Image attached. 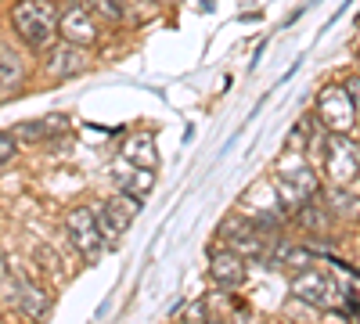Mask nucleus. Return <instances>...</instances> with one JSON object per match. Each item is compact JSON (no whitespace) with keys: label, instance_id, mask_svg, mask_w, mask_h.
<instances>
[{"label":"nucleus","instance_id":"obj_18","mask_svg":"<svg viewBox=\"0 0 360 324\" xmlns=\"http://www.w3.org/2000/svg\"><path fill=\"white\" fill-rule=\"evenodd\" d=\"M328 209H332L335 220H360V198H353L349 191L335 184V191L328 195Z\"/></svg>","mask_w":360,"mask_h":324},{"label":"nucleus","instance_id":"obj_10","mask_svg":"<svg viewBox=\"0 0 360 324\" xmlns=\"http://www.w3.org/2000/svg\"><path fill=\"white\" fill-rule=\"evenodd\" d=\"M266 234H270V231H263V227H259L256 220H249L245 213H234V216H227V220L220 223V242H224L227 249H234V252H242L245 259L266 252Z\"/></svg>","mask_w":360,"mask_h":324},{"label":"nucleus","instance_id":"obj_1","mask_svg":"<svg viewBox=\"0 0 360 324\" xmlns=\"http://www.w3.org/2000/svg\"><path fill=\"white\" fill-rule=\"evenodd\" d=\"M11 33L29 51H47L58 40V4L54 0H18L11 4Z\"/></svg>","mask_w":360,"mask_h":324},{"label":"nucleus","instance_id":"obj_17","mask_svg":"<svg viewBox=\"0 0 360 324\" xmlns=\"http://www.w3.org/2000/svg\"><path fill=\"white\" fill-rule=\"evenodd\" d=\"M295 216H299V223H303L307 231H328V227H332V209H328V205L314 195V198H307L303 205H299V209H295Z\"/></svg>","mask_w":360,"mask_h":324},{"label":"nucleus","instance_id":"obj_5","mask_svg":"<svg viewBox=\"0 0 360 324\" xmlns=\"http://www.w3.org/2000/svg\"><path fill=\"white\" fill-rule=\"evenodd\" d=\"M288 292H292V299L295 303H303V306H314V310H332L339 303L342 292L335 288L332 274H324L317 267H303V271H295L292 281H288Z\"/></svg>","mask_w":360,"mask_h":324},{"label":"nucleus","instance_id":"obj_16","mask_svg":"<svg viewBox=\"0 0 360 324\" xmlns=\"http://www.w3.org/2000/svg\"><path fill=\"white\" fill-rule=\"evenodd\" d=\"M123 159L134 162V166H148V169H155L159 166V152H155V141L148 137V134H137L123 144Z\"/></svg>","mask_w":360,"mask_h":324},{"label":"nucleus","instance_id":"obj_14","mask_svg":"<svg viewBox=\"0 0 360 324\" xmlns=\"http://www.w3.org/2000/svg\"><path fill=\"white\" fill-rule=\"evenodd\" d=\"M11 299H15V310L29 320H37L51 310V292L40 288L37 281H29V278H15V292H11Z\"/></svg>","mask_w":360,"mask_h":324},{"label":"nucleus","instance_id":"obj_13","mask_svg":"<svg viewBox=\"0 0 360 324\" xmlns=\"http://www.w3.org/2000/svg\"><path fill=\"white\" fill-rule=\"evenodd\" d=\"M112 181H115V191H127L134 198H148L155 191V169L148 166H134V162H119V169H112Z\"/></svg>","mask_w":360,"mask_h":324},{"label":"nucleus","instance_id":"obj_6","mask_svg":"<svg viewBox=\"0 0 360 324\" xmlns=\"http://www.w3.org/2000/svg\"><path fill=\"white\" fill-rule=\"evenodd\" d=\"M238 205H242V213H245L249 220H256L263 231H278V227L285 223V216H288V209H285V202H281L274 181L252 184V188L242 195V202H238Z\"/></svg>","mask_w":360,"mask_h":324},{"label":"nucleus","instance_id":"obj_2","mask_svg":"<svg viewBox=\"0 0 360 324\" xmlns=\"http://www.w3.org/2000/svg\"><path fill=\"white\" fill-rule=\"evenodd\" d=\"M274 188H278V195H281V202H285L288 213H295L307 198L321 195L317 173L310 169V162H307L303 155H299V148H292V152L281 159V169H278V176H274Z\"/></svg>","mask_w":360,"mask_h":324},{"label":"nucleus","instance_id":"obj_7","mask_svg":"<svg viewBox=\"0 0 360 324\" xmlns=\"http://www.w3.org/2000/svg\"><path fill=\"white\" fill-rule=\"evenodd\" d=\"M65 234H69L72 249L86 263H94L105 252V238H101L98 220H94V205H72V209L65 213Z\"/></svg>","mask_w":360,"mask_h":324},{"label":"nucleus","instance_id":"obj_24","mask_svg":"<svg viewBox=\"0 0 360 324\" xmlns=\"http://www.w3.org/2000/svg\"><path fill=\"white\" fill-rule=\"evenodd\" d=\"M346 91H349V98H353V105H356V112H360V76H349V79H346Z\"/></svg>","mask_w":360,"mask_h":324},{"label":"nucleus","instance_id":"obj_21","mask_svg":"<svg viewBox=\"0 0 360 324\" xmlns=\"http://www.w3.org/2000/svg\"><path fill=\"white\" fill-rule=\"evenodd\" d=\"M11 134H15V141H29V144H40V141H47L44 119H37V123H22V127H15Z\"/></svg>","mask_w":360,"mask_h":324},{"label":"nucleus","instance_id":"obj_12","mask_svg":"<svg viewBox=\"0 0 360 324\" xmlns=\"http://www.w3.org/2000/svg\"><path fill=\"white\" fill-rule=\"evenodd\" d=\"M209 278H213V285L224 288V292H238L249 278L245 256L234 252V249H217L213 256H209Z\"/></svg>","mask_w":360,"mask_h":324},{"label":"nucleus","instance_id":"obj_19","mask_svg":"<svg viewBox=\"0 0 360 324\" xmlns=\"http://www.w3.org/2000/svg\"><path fill=\"white\" fill-rule=\"evenodd\" d=\"M83 4L94 11L98 22H108V25H119L127 18V4H123V0H83Z\"/></svg>","mask_w":360,"mask_h":324},{"label":"nucleus","instance_id":"obj_9","mask_svg":"<svg viewBox=\"0 0 360 324\" xmlns=\"http://www.w3.org/2000/svg\"><path fill=\"white\" fill-rule=\"evenodd\" d=\"M58 37L79 47H94L101 40V25L83 0H65L62 11H58Z\"/></svg>","mask_w":360,"mask_h":324},{"label":"nucleus","instance_id":"obj_25","mask_svg":"<svg viewBox=\"0 0 360 324\" xmlns=\"http://www.w3.org/2000/svg\"><path fill=\"white\" fill-rule=\"evenodd\" d=\"M166 4H169V0H166Z\"/></svg>","mask_w":360,"mask_h":324},{"label":"nucleus","instance_id":"obj_23","mask_svg":"<svg viewBox=\"0 0 360 324\" xmlns=\"http://www.w3.org/2000/svg\"><path fill=\"white\" fill-rule=\"evenodd\" d=\"M180 320H209V306L202 299H195V303H188L184 313H180Z\"/></svg>","mask_w":360,"mask_h":324},{"label":"nucleus","instance_id":"obj_22","mask_svg":"<svg viewBox=\"0 0 360 324\" xmlns=\"http://www.w3.org/2000/svg\"><path fill=\"white\" fill-rule=\"evenodd\" d=\"M15 155H18V141H15V134L0 130V166H8Z\"/></svg>","mask_w":360,"mask_h":324},{"label":"nucleus","instance_id":"obj_15","mask_svg":"<svg viewBox=\"0 0 360 324\" xmlns=\"http://www.w3.org/2000/svg\"><path fill=\"white\" fill-rule=\"evenodd\" d=\"M25 79H29L25 54L15 51L8 40H0V94H15Z\"/></svg>","mask_w":360,"mask_h":324},{"label":"nucleus","instance_id":"obj_4","mask_svg":"<svg viewBox=\"0 0 360 324\" xmlns=\"http://www.w3.org/2000/svg\"><path fill=\"white\" fill-rule=\"evenodd\" d=\"M137 213H141V198H134L127 191H115V198H108V202H94V220L105 238V249H115L123 242V234Z\"/></svg>","mask_w":360,"mask_h":324},{"label":"nucleus","instance_id":"obj_3","mask_svg":"<svg viewBox=\"0 0 360 324\" xmlns=\"http://www.w3.org/2000/svg\"><path fill=\"white\" fill-rule=\"evenodd\" d=\"M314 115L317 123L328 130V134H349L360 119V112L346 91V83H328L324 91L317 94V105H314Z\"/></svg>","mask_w":360,"mask_h":324},{"label":"nucleus","instance_id":"obj_11","mask_svg":"<svg viewBox=\"0 0 360 324\" xmlns=\"http://www.w3.org/2000/svg\"><path fill=\"white\" fill-rule=\"evenodd\" d=\"M90 65V47H79V44H51L47 47V58H44V76L47 79H58V83H65L72 76H83Z\"/></svg>","mask_w":360,"mask_h":324},{"label":"nucleus","instance_id":"obj_8","mask_svg":"<svg viewBox=\"0 0 360 324\" xmlns=\"http://www.w3.org/2000/svg\"><path fill=\"white\" fill-rule=\"evenodd\" d=\"M356 173H360V152H356V144L346 134H328L324 137V176L332 184L346 188V184L356 181Z\"/></svg>","mask_w":360,"mask_h":324},{"label":"nucleus","instance_id":"obj_20","mask_svg":"<svg viewBox=\"0 0 360 324\" xmlns=\"http://www.w3.org/2000/svg\"><path fill=\"white\" fill-rule=\"evenodd\" d=\"M317 259V252H314V245H299V249H285L281 252V263L285 267H292V271H303V267H310V263Z\"/></svg>","mask_w":360,"mask_h":324}]
</instances>
